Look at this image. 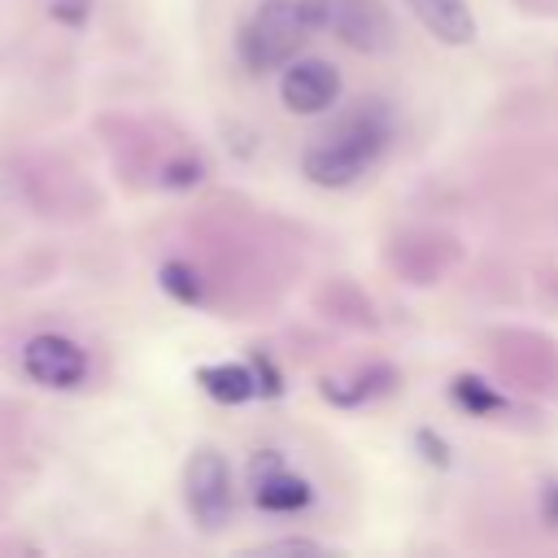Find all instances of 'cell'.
Returning <instances> with one entry per match:
<instances>
[{"instance_id": "cell-1", "label": "cell", "mask_w": 558, "mask_h": 558, "mask_svg": "<svg viewBox=\"0 0 558 558\" xmlns=\"http://www.w3.org/2000/svg\"><path fill=\"white\" fill-rule=\"evenodd\" d=\"M392 140V113L384 100H362L353 113H344L327 135H318L301 153V174L318 187H353L388 148Z\"/></svg>"}, {"instance_id": "cell-2", "label": "cell", "mask_w": 558, "mask_h": 558, "mask_svg": "<svg viewBox=\"0 0 558 558\" xmlns=\"http://www.w3.org/2000/svg\"><path fill=\"white\" fill-rule=\"evenodd\" d=\"M327 26V0H262L235 31V57L244 70H283L296 48Z\"/></svg>"}, {"instance_id": "cell-3", "label": "cell", "mask_w": 558, "mask_h": 558, "mask_svg": "<svg viewBox=\"0 0 558 558\" xmlns=\"http://www.w3.org/2000/svg\"><path fill=\"white\" fill-rule=\"evenodd\" d=\"M183 497H187L192 519L205 532H218L231 519V466H227V458L218 449L201 445L187 458V466H183Z\"/></svg>"}, {"instance_id": "cell-4", "label": "cell", "mask_w": 558, "mask_h": 558, "mask_svg": "<svg viewBox=\"0 0 558 558\" xmlns=\"http://www.w3.org/2000/svg\"><path fill=\"white\" fill-rule=\"evenodd\" d=\"M22 371L26 379H35L39 388H57L70 392L87 379V353L78 340L61 336V331H39L22 344Z\"/></svg>"}, {"instance_id": "cell-5", "label": "cell", "mask_w": 558, "mask_h": 558, "mask_svg": "<svg viewBox=\"0 0 558 558\" xmlns=\"http://www.w3.org/2000/svg\"><path fill=\"white\" fill-rule=\"evenodd\" d=\"M327 26L353 52L379 57L397 44V26L384 0H327Z\"/></svg>"}, {"instance_id": "cell-6", "label": "cell", "mask_w": 558, "mask_h": 558, "mask_svg": "<svg viewBox=\"0 0 558 558\" xmlns=\"http://www.w3.org/2000/svg\"><path fill=\"white\" fill-rule=\"evenodd\" d=\"M248 484H253V501L270 514H296L314 501V488L305 475L288 471L283 453L275 449H262L253 462H248Z\"/></svg>"}, {"instance_id": "cell-7", "label": "cell", "mask_w": 558, "mask_h": 558, "mask_svg": "<svg viewBox=\"0 0 558 558\" xmlns=\"http://www.w3.org/2000/svg\"><path fill=\"white\" fill-rule=\"evenodd\" d=\"M340 96V74L331 61H318V57H305V61H288L283 65V78H279V100L283 109L292 113H323L331 109Z\"/></svg>"}, {"instance_id": "cell-8", "label": "cell", "mask_w": 558, "mask_h": 558, "mask_svg": "<svg viewBox=\"0 0 558 558\" xmlns=\"http://www.w3.org/2000/svg\"><path fill=\"white\" fill-rule=\"evenodd\" d=\"M423 31H432L440 44H471L475 39V13L466 0H401Z\"/></svg>"}, {"instance_id": "cell-9", "label": "cell", "mask_w": 558, "mask_h": 558, "mask_svg": "<svg viewBox=\"0 0 558 558\" xmlns=\"http://www.w3.org/2000/svg\"><path fill=\"white\" fill-rule=\"evenodd\" d=\"M196 384L222 405H244V401H253L262 392L257 388V371L244 366V362H209V366L196 371Z\"/></svg>"}, {"instance_id": "cell-10", "label": "cell", "mask_w": 558, "mask_h": 558, "mask_svg": "<svg viewBox=\"0 0 558 558\" xmlns=\"http://www.w3.org/2000/svg\"><path fill=\"white\" fill-rule=\"evenodd\" d=\"M392 379H397L392 366H366V371H357L353 379H327V384H323V397L336 401V405H362V401L388 392Z\"/></svg>"}, {"instance_id": "cell-11", "label": "cell", "mask_w": 558, "mask_h": 558, "mask_svg": "<svg viewBox=\"0 0 558 558\" xmlns=\"http://www.w3.org/2000/svg\"><path fill=\"white\" fill-rule=\"evenodd\" d=\"M453 401H458L462 410H471V414H497V410L510 405V401H506L501 392H493L480 375H458V379H453Z\"/></svg>"}, {"instance_id": "cell-12", "label": "cell", "mask_w": 558, "mask_h": 558, "mask_svg": "<svg viewBox=\"0 0 558 558\" xmlns=\"http://www.w3.org/2000/svg\"><path fill=\"white\" fill-rule=\"evenodd\" d=\"M157 283H161L174 301H183V305H201V296H205L201 275H196L187 262H166V266L157 270Z\"/></svg>"}, {"instance_id": "cell-13", "label": "cell", "mask_w": 558, "mask_h": 558, "mask_svg": "<svg viewBox=\"0 0 558 558\" xmlns=\"http://www.w3.org/2000/svg\"><path fill=\"white\" fill-rule=\"evenodd\" d=\"M48 13H52L57 26L78 31V26H87V17H92V0H48Z\"/></svg>"}, {"instance_id": "cell-14", "label": "cell", "mask_w": 558, "mask_h": 558, "mask_svg": "<svg viewBox=\"0 0 558 558\" xmlns=\"http://www.w3.org/2000/svg\"><path fill=\"white\" fill-rule=\"evenodd\" d=\"M201 174H205V161H201V157H179V161L161 166V183H166V187H187V183H196Z\"/></svg>"}, {"instance_id": "cell-15", "label": "cell", "mask_w": 558, "mask_h": 558, "mask_svg": "<svg viewBox=\"0 0 558 558\" xmlns=\"http://www.w3.org/2000/svg\"><path fill=\"white\" fill-rule=\"evenodd\" d=\"M541 510H545L549 527H558V480H549V484L541 488Z\"/></svg>"}, {"instance_id": "cell-16", "label": "cell", "mask_w": 558, "mask_h": 558, "mask_svg": "<svg viewBox=\"0 0 558 558\" xmlns=\"http://www.w3.org/2000/svg\"><path fill=\"white\" fill-rule=\"evenodd\" d=\"M266 549H283V554H318L314 541H301V536H288V541H270Z\"/></svg>"}]
</instances>
